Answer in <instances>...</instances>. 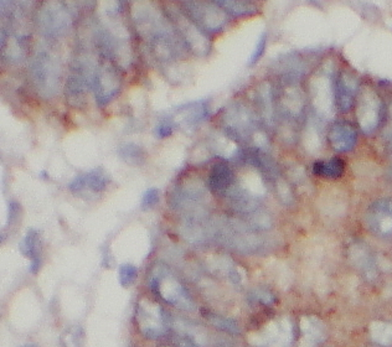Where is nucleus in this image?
Returning a JSON list of instances; mask_svg holds the SVG:
<instances>
[{"instance_id":"nucleus-1","label":"nucleus","mask_w":392,"mask_h":347,"mask_svg":"<svg viewBox=\"0 0 392 347\" xmlns=\"http://www.w3.org/2000/svg\"><path fill=\"white\" fill-rule=\"evenodd\" d=\"M184 13L204 33H219L229 23V14L215 3H183Z\"/></svg>"},{"instance_id":"nucleus-2","label":"nucleus","mask_w":392,"mask_h":347,"mask_svg":"<svg viewBox=\"0 0 392 347\" xmlns=\"http://www.w3.org/2000/svg\"><path fill=\"white\" fill-rule=\"evenodd\" d=\"M385 117V106L380 96L374 90L365 88L359 92L357 118L360 129L365 134H371L373 131H375Z\"/></svg>"},{"instance_id":"nucleus-3","label":"nucleus","mask_w":392,"mask_h":347,"mask_svg":"<svg viewBox=\"0 0 392 347\" xmlns=\"http://www.w3.org/2000/svg\"><path fill=\"white\" fill-rule=\"evenodd\" d=\"M293 328L287 318L272 320L260 331L248 335V342L254 347H291Z\"/></svg>"},{"instance_id":"nucleus-4","label":"nucleus","mask_w":392,"mask_h":347,"mask_svg":"<svg viewBox=\"0 0 392 347\" xmlns=\"http://www.w3.org/2000/svg\"><path fill=\"white\" fill-rule=\"evenodd\" d=\"M136 321L145 339L156 340L165 334V321L162 307L149 300H140L136 309Z\"/></svg>"},{"instance_id":"nucleus-5","label":"nucleus","mask_w":392,"mask_h":347,"mask_svg":"<svg viewBox=\"0 0 392 347\" xmlns=\"http://www.w3.org/2000/svg\"><path fill=\"white\" fill-rule=\"evenodd\" d=\"M150 288L152 291H156L158 296H162V299L172 305L185 309V310L193 309V302L185 291L184 287L169 274L162 272V273L156 274L154 277H152Z\"/></svg>"},{"instance_id":"nucleus-6","label":"nucleus","mask_w":392,"mask_h":347,"mask_svg":"<svg viewBox=\"0 0 392 347\" xmlns=\"http://www.w3.org/2000/svg\"><path fill=\"white\" fill-rule=\"evenodd\" d=\"M173 22L185 45L196 55L206 56L211 49L206 33H204L185 13H175Z\"/></svg>"},{"instance_id":"nucleus-7","label":"nucleus","mask_w":392,"mask_h":347,"mask_svg":"<svg viewBox=\"0 0 392 347\" xmlns=\"http://www.w3.org/2000/svg\"><path fill=\"white\" fill-rule=\"evenodd\" d=\"M365 223L370 232L381 239L392 237V199H380L374 201L368 207Z\"/></svg>"},{"instance_id":"nucleus-8","label":"nucleus","mask_w":392,"mask_h":347,"mask_svg":"<svg viewBox=\"0 0 392 347\" xmlns=\"http://www.w3.org/2000/svg\"><path fill=\"white\" fill-rule=\"evenodd\" d=\"M278 107L286 120L295 123L306 113L307 98L297 83H283L278 93Z\"/></svg>"},{"instance_id":"nucleus-9","label":"nucleus","mask_w":392,"mask_h":347,"mask_svg":"<svg viewBox=\"0 0 392 347\" xmlns=\"http://www.w3.org/2000/svg\"><path fill=\"white\" fill-rule=\"evenodd\" d=\"M93 91L99 104L108 102L115 96L120 88V74L110 63L102 65L99 69L93 72Z\"/></svg>"},{"instance_id":"nucleus-10","label":"nucleus","mask_w":392,"mask_h":347,"mask_svg":"<svg viewBox=\"0 0 392 347\" xmlns=\"http://www.w3.org/2000/svg\"><path fill=\"white\" fill-rule=\"evenodd\" d=\"M359 95V81L354 74L341 71L334 81L335 107L341 113H346L352 108Z\"/></svg>"},{"instance_id":"nucleus-11","label":"nucleus","mask_w":392,"mask_h":347,"mask_svg":"<svg viewBox=\"0 0 392 347\" xmlns=\"http://www.w3.org/2000/svg\"><path fill=\"white\" fill-rule=\"evenodd\" d=\"M33 76L41 91H56L58 81V69L52 57L41 54L33 63Z\"/></svg>"},{"instance_id":"nucleus-12","label":"nucleus","mask_w":392,"mask_h":347,"mask_svg":"<svg viewBox=\"0 0 392 347\" xmlns=\"http://www.w3.org/2000/svg\"><path fill=\"white\" fill-rule=\"evenodd\" d=\"M328 142L338 153L352 152L358 143V131L348 122H335L329 128Z\"/></svg>"},{"instance_id":"nucleus-13","label":"nucleus","mask_w":392,"mask_h":347,"mask_svg":"<svg viewBox=\"0 0 392 347\" xmlns=\"http://www.w3.org/2000/svg\"><path fill=\"white\" fill-rule=\"evenodd\" d=\"M235 182V172L227 161L220 160L211 166L209 172L208 185L213 194L226 196Z\"/></svg>"},{"instance_id":"nucleus-14","label":"nucleus","mask_w":392,"mask_h":347,"mask_svg":"<svg viewBox=\"0 0 392 347\" xmlns=\"http://www.w3.org/2000/svg\"><path fill=\"white\" fill-rule=\"evenodd\" d=\"M110 184V177L102 168H96L74 177L69 184L70 191L79 194L85 190L92 193H101Z\"/></svg>"},{"instance_id":"nucleus-15","label":"nucleus","mask_w":392,"mask_h":347,"mask_svg":"<svg viewBox=\"0 0 392 347\" xmlns=\"http://www.w3.org/2000/svg\"><path fill=\"white\" fill-rule=\"evenodd\" d=\"M38 22L40 24V28L45 33L50 34H58L67 28L70 24L69 13L63 8L61 3H50L45 6V9H41Z\"/></svg>"},{"instance_id":"nucleus-16","label":"nucleus","mask_w":392,"mask_h":347,"mask_svg":"<svg viewBox=\"0 0 392 347\" xmlns=\"http://www.w3.org/2000/svg\"><path fill=\"white\" fill-rule=\"evenodd\" d=\"M19 250L23 257L30 261V273H38L42 264V243H41L40 234L35 228H30L22 239L19 243Z\"/></svg>"},{"instance_id":"nucleus-17","label":"nucleus","mask_w":392,"mask_h":347,"mask_svg":"<svg viewBox=\"0 0 392 347\" xmlns=\"http://www.w3.org/2000/svg\"><path fill=\"white\" fill-rule=\"evenodd\" d=\"M300 337L298 347H317L327 337V326L317 316H303L300 323Z\"/></svg>"},{"instance_id":"nucleus-18","label":"nucleus","mask_w":392,"mask_h":347,"mask_svg":"<svg viewBox=\"0 0 392 347\" xmlns=\"http://www.w3.org/2000/svg\"><path fill=\"white\" fill-rule=\"evenodd\" d=\"M349 259L352 266L358 269L366 279H375L377 277V266L375 257L371 253L369 247L364 243H354L349 248Z\"/></svg>"},{"instance_id":"nucleus-19","label":"nucleus","mask_w":392,"mask_h":347,"mask_svg":"<svg viewBox=\"0 0 392 347\" xmlns=\"http://www.w3.org/2000/svg\"><path fill=\"white\" fill-rule=\"evenodd\" d=\"M344 171H345V163L338 156L328 160H318L313 166L314 175L328 180L341 179Z\"/></svg>"},{"instance_id":"nucleus-20","label":"nucleus","mask_w":392,"mask_h":347,"mask_svg":"<svg viewBox=\"0 0 392 347\" xmlns=\"http://www.w3.org/2000/svg\"><path fill=\"white\" fill-rule=\"evenodd\" d=\"M218 6H221L229 15L234 17H248L259 12V6L252 1H240V0H224L216 1Z\"/></svg>"},{"instance_id":"nucleus-21","label":"nucleus","mask_w":392,"mask_h":347,"mask_svg":"<svg viewBox=\"0 0 392 347\" xmlns=\"http://www.w3.org/2000/svg\"><path fill=\"white\" fill-rule=\"evenodd\" d=\"M85 341V331L80 325L67 326L60 335V347H82Z\"/></svg>"},{"instance_id":"nucleus-22","label":"nucleus","mask_w":392,"mask_h":347,"mask_svg":"<svg viewBox=\"0 0 392 347\" xmlns=\"http://www.w3.org/2000/svg\"><path fill=\"white\" fill-rule=\"evenodd\" d=\"M371 339L381 346L392 345V324L384 321H375L370 326Z\"/></svg>"},{"instance_id":"nucleus-23","label":"nucleus","mask_w":392,"mask_h":347,"mask_svg":"<svg viewBox=\"0 0 392 347\" xmlns=\"http://www.w3.org/2000/svg\"><path fill=\"white\" fill-rule=\"evenodd\" d=\"M120 155L123 158V160H126L131 164H139L145 160L143 150L133 143H128V144L122 145V148L120 149Z\"/></svg>"},{"instance_id":"nucleus-24","label":"nucleus","mask_w":392,"mask_h":347,"mask_svg":"<svg viewBox=\"0 0 392 347\" xmlns=\"http://www.w3.org/2000/svg\"><path fill=\"white\" fill-rule=\"evenodd\" d=\"M137 277H138V271H137V268L134 267L133 264L126 263V264H121V266H120V269H118V278H120V283H121L123 288L132 287Z\"/></svg>"},{"instance_id":"nucleus-25","label":"nucleus","mask_w":392,"mask_h":347,"mask_svg":"<svg viewBox=\"0 0 392 347\" xmlns=\"http://www.w3.org/2000/svg\"><path fill=\"white\" fill-rule=\"evenodd\" d=\"M266 46H267V31H263V33L261 34L260 38H259V41H257V44H256V47H254L252 55H251L250 60H248V65H254V63L260 60L261 57L263 56Z\"/></svg>"},{"instance_id":"nucleus-26","label":"nucleus","mask_w":392,"mask_h":347,"mask_svg":"<svg viewBox=\"0 0 392 347\" xmlns=\"http://www.w3.org/2000/svg\"><path fill=\"white\" fill-rule=\"evenodd\" d=\"M159 202V190L156 188H150L145 191L142 199V207L145 210H149Z\"/></svg>"},{"instance_id":"nucleus-27","label":"nucleus","mask_w":392,"mask_h":347,"mask_svg":"<svg viewBox=\"0 0 392 347\" xmlns=\"http://www.w3.org/2000/svg\"><path fill=\"white\" fill-rule=\"evenodd\" d=\"M175 124L172 120H164L161 124L156 128V134L159 138H165L173 133Z\"/></svg>"},{"instance_id":"nucleus-28","label":"nucleus","mask_w":392,"mask_h":347,"mask_svg":"<svg viewBox=\"0 0 392 347\" xmlns=\"http://www.w3.org/2000/svg\"><path fill=\"white\" fill-rule=\"evenodd\" d=\"M387 124L384 131V139L386 142V145L392 150V103L390 108L387 111Z\"/></svg>"},{"instance_id":"nucleus-29","label":"nucleus","mask_w":392,"mask_h":347,"mask_svg":"<svg viewBox=\"0 0 392 347\" xmlns=\"http://www.w3.org/2000/svg\"><path fill=\"white\" fill-rule=\"evenodd\" d=\"M19 205L15 201H10L8 205V221H6V227H9L14 220H17V215H19Z\"/></svg>"},{"instance_id":"nucleus-30","label":"nucleus","mask_w":392,"mask_h":347,"mask_svg":"<svg viewBox=\"0 0 392 347\" xmlns=\"http://www.w3.org/2000/svg\"><path fill=\"white\" fill-rule=\"evenodd\" d=\"M22 347H39L36 344H25L24 346Z\"/></svg>"},{"instance_id":"nucleus-31","label":"nucleus","mask_w":392,"mask_h":347,"mask_svg":"<svg viewBox=\"0 0 392 347\" xmlns=\"http://www.w3.org/2000/svg\"><path fill=\"white\" fill-rule=\"evenodd\" d=\"M390 177H391V180H392V169H391V172H390Z\"/></svg>"}]
</instances>
